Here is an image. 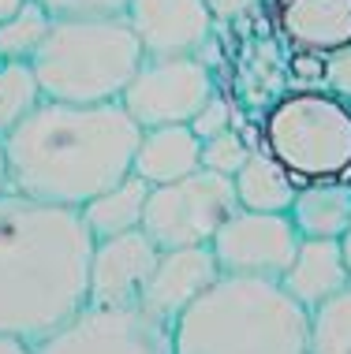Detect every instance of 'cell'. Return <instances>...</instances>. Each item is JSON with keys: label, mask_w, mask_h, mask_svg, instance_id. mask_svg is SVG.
<instances>
[{"label": "cell", "mask_w": 351, "mask_h": 354, "mask_svg": "<svg viewBox=\"0 0 351 354\" xmlns=\"http://www.w3.org/2000/svg\"><path fill=\"white\" fill-rule=\"evenodd\" d=\"M240 209L235 183L210 168H198L176 183L150 187L142 232L157 243V250L179 246H210L221 224Z\"/></svg>", "instance_id": "obj_6"}, {"label": "cell", "mask_w": 351, "mask_h": 354, "mask_svg": "<svg viewBox=\"0 0 351 354\" xmlns=\"http://www.w3.org/2000/svg\"><path fill=\"white\" fill-rule=\"evenodd\" d=\"M310 354H351V283L310 313Z\"/></svg>", "instance_id": "obj_21"}, {"label": "cell", "mask_w": 351, "mask_h": 354, "mask_svg": "<svg viewBox=\"0 0 351 354\" xmlns=\"http://www.w3.org/2000/svg\"><path fill=\"white\" fill-rule=\"evenodd\" d=\"M53 23L56 19L37 0H26L15 15H8L0 23V64H34Z\"/></svg>", "instance_id": "obj_19"}, {"label": "cell", "mask_w": 351, "mask_h": 354, "mask_svg": "<svg viewBox=\"0 0 351 354\" xmlns=\"http://www.w3.org/2000/svg\"><path fill=\"white\" fill-rule=\"evenodd\" d=\"M221 276L224 272H221V265H217L210 246L161 250L157 269H154L146 291H142V299H138V310L172 328L179 321V313H183L195 299H202Z\"/></svg>", "instance_id": "obj_12"}, {"label": "cell", "mask_w": 351, "mask_h": 354, "mask_svg": "<svg viewBox=\"0 0 351 354\" xmlns=\"http://www.w3.org/2000/svg\"><path fill=\"white\" fill-rule=\"evenodd\" d=\"M265 0H206V8H210V15L217 23H235V19H246L254 15Z\"/></svg>", "instance_id": "obj_26"}, {"label": "cell", "mask_w": 351, "mask_h": 354, "mask_svg": "<svg viewBox=\"0 0 351 354\" xmlns=\"http://www.w3.org/2000/svg\"><path fill=\"white\" fill-rule=\"evenodd\" d=\"M157 243L142 227L109 239H93L90 254V306H138L150 276L157 269Z\"/></svg>", "instance_id": "obj_10"}, {"label": "cell", "mask_w": 351, "mask_h": 354, "mask_svg": "<svg viewBox=\"0 0 351 354\" xmlns=\"http://www.w3.org/2000/svg\"><path fill=\"white\" fill-rule=\"evenodd\" d=\"M146 198H150V183H142L138 176H127L116 187H109L98 198H90L79 213L87 220L93 239H109V235H123V232L142 227Z\"/></svg>", "instance_id": "obj_18"}, {"label": "cell", "mask_w": 351, "mask_h": 354, "mask_svg": "<svg viewBox=\"0 0 351 354\" xmlns=\"http://www.w3.org/2000/svg\"><path fill=\"white\" fill-rule=\"evenodd\" d=\"M340 246H344V261H348V269H351V227L344 232V239H340Z\"/></svg>", "instance_id": "obj_30"}, {"label": "cell", "mask_w": 351, "mask_h": 354, "mask_svg": "<svg viewBox=\"0 0 351 354\" xmlns=\"http://www.w3.org/2000/svg\"><path fill=\"white\" fill-rule=\"evenodd\" d=\"M348 283H351V269L344 261L340 239H303L288 272L280 276V287L310 313L318 306H325L329 299H336Z\"/></svg>", "instance_id": "obj_14"}, {"label": "cell", "mask_w": 351, "mask_h": 354, "mask_svg": "<svg viewBox=\"0 0 351 354\" xmlns=\"http://www.w3.org/2000/svg\"><path fill=\"white\" fill-rule=\"evenodd\" d=\"M93 235L79 209L0 198V336L42 343L87 306Z\"/></svg>", "instance_id": "obj_1"}, {"label": "cell", "mask_w": 351, "mask_h": 354, "mask_svg": "<svg viewBox=\"0 0 351 354\" xmlns=\"http://www.w3.org/2000/svg\"><path fill=\"white\" fill-rule=\"evenodd\" d=\"M232 183L240 209H251V213H291L299 190V179L262 146L246 157V165L232 176Z\"/></svg>", "instance_id": "obj_17"}, {"label": "cell", "mask_w": 351, "mask_h": 354, "mask_svg": "<svg viewBox=\"0 0 351 354\" xmlns=\"http://www.w3.org/2000/svg\"><path fill=\"white\" fill-rule=\"evenodd\" d=\"M146 60L127 15L116 19H56L34 75L45 101L64 104H109L120 101L138 64Z\"/></svg>", "instance_id": "obj_4"}, {"label": "cell", "mask_w": 351, "mask_h": 354, "mask_svg": "<svg viewBox=\"0 0 351 354\" xmlns=\"http://www.w3.org/2000/svg\"><path fill=\"white\" fill-rule=\"evenodd\" d=\"M258 146L299 183L351 176V104L325 86L280 93L258 123Z\"/></svg>", "instance_id": "obj_5"}, {"label": "cell", "mask_w": 351, "mask_h": 354, "mask_svg": "<svg viewBox=\"0 0 351 354\" xmlns=\"http://www.w3.org/2000/svg\"><path fill=\"white\" fill-rule=\"evenodd\" d=\"M172 354H310V310L280 280L221 276L172 324Z\"/></svg>", "instance_id": "obj_3"}, {"label": "cell", "mask_w": 351, "mask_h": 354, "mask_svg": "<svg viewBox=\"0 0 351 354\" xmlns=\"http://www.w3.org/2000/svg\"><path fill=\"white\" fill-rule=\"evenodd\" d=\"M277 30L296 53L329 56L351 45V0H269Z\"/></svg>", "instance_id": "obj_13"}, {"label": "cell", "mask_w": 351, "mask_h": 354, "mask_svg": "<svg viewBox=\"0 0 351 354\" xmlns=\"http://www.w3.org/2000/svg\"><path fill=\"white\" fill-rule=\"evenodd\" d=\"M53 19H116L127 15L131 0H37Z\"/></svg>", "instance_id": "obj_23"}, {"label": "cell", "mask_w": 351, "mask_h": 354, "mask_svg": "<svg viewBox=\"0 0 351 354\" xmlns=\"http://www.w3.org/2000/svg\"><path fill=\"white\" fill-rule=\"evenodd\" d=\"M23 4H26V0H0V23H4L8 15H15Z\"/></svg>", "instance_id": "obj_29"}, {"label": "cell", "mask_w": 351, "mask_h": 354, "mask_svg": "<svg viewBox=\"0 0 351 354\" xmlns=\"http://www.w3.org/2000/svg\"><path fill=\"white\" fill-rule=\"evenodd\" d=\"M265 4H269V0H265Z\"/></svg>", "instance_id": "obj_32"}, {"label": "cell", "mask_w": 351, "mask_h": 354, "mask_svg": "<svg viewBox=\"0 0 351 354\" xmlns=\"http://www.w3.org/2000/svg\"><path fill=\"white\" fill-rule=\"evenodd\" d=\"M303 243L296 220L288 213H251L235 209L213 235L210 250L224 276H258L280 280Z\"/></svg>", "instance_id": "obj_9"}, {"label": "cell", "mask_w": 351, "mask_h": 354, "mask_svg": "<svg viewBox=\"0 0 351 354\" xmlns=\"http://www.w3.org/2000/svg\"><path fill=\"white\" fill-rule=\"evenodd\" d=\"M0 354H34V347L15 336H0Z\"/></svg>", "instance_id": "obj_28"}, {"label": "cell", "mask_w": 351, "mask_h": 354, "mask_svg": "<svg viewBox=\"0 0 351 354\" xmlns=\"http://www.w3.org/2000/svg\"><path fill=\"white\" fill-rule=\"evenodd\" d=\"M228 127H235V120H232V104L224 101L221 93H213V97L206 101V109L191 120V131L202 142L213 138V135H221V131H228Z\"/></svg>", "instance_id": "obj_25"}, {"label": "cell", "mask_w": 351, "mask_h": 354, "mask_svg": "<svg viewBox=\"0 0 351 354\" xmlns=\"http://www.w3.org/2000/svg\"><path fill=\"white\" fill-rule=\"evenodd\" d=\"M213 93L217 82L206 56H146L123 90L120 104L146 131L168 127V123H191Z\"/></svg>", "instance_id": "obj_7"}, {"label": "cell", "mask_w": 351, "mask_h": 354, "mask_svg": "<svg viewBox=\"0 0 351 354\" xmlns=\"http://www.w3.org/2000/svg\"><path fill=\"white\" fill-rule=\"evenodd\" d=\"M321 60H325V68H321V86L351 104V45L321 56Z\"/></svg>", "instance_id": "obj_24"}, {"label": "cell", "mask_w": 351, "mask_h": 354, "mask_svg": "<svg viewBox=\"0 0 351 354\" xmlns=\"http://www.w3.org/2000/svg\"><path fill=\"white\" fill-rule=\"evenodd\" d=\"M288 216L296 220L303 239H344L351 227V183L348 179L299 183Z\"/></svg>", "instance_id": "obj_16"}, {"label": "cell", "mask_w": 351, "mask_h": 354, "mask_svg": "<svg viewBox=\"0 0 351 354\" xmlns=\"http://www.w3.org/2000/svg\"><path fill=\"white\" fill-rule=\"evenodd\" d=\"M34 354H172V328L138 306H82Z\"/></svg>", "instance_id": "obj_8"}, {"label": "cell", "mask_w": 351, "mask_h": 354, "mask_svg": "<svg viewBox=\"0 0 351 354\" xmlns=\"http://www.w3.org/2000/svg\"><path fill=\"white\" fill-rule=\"evenodd\" d=\"M127 23L146 56H202L217 19L206 0H131Z\"/></svg>", "instance_id": "obj_11"}, {"label": "cell", "mask_w": 351, "mask_h": 354, "mask_svg": "<svg viewBox=\"0 0 351 354\" xmlns=\"http://www.w3.org/2000/svg\"><path fill=\"white\" fill-rule=\"evenodd\" d=\"M138 138L142 127L120 101H42V109L4 138L12 194L82 209L101 190L131 176Z\"/></svg>", "instance_id": "obj_2"}, {"label": "cell", "mask_w": 351, "mask_h": 354, "mask_svg": "<svg viewBox=\"0 0 351 354\" xmlns=\"http://www.w3.org/2000/svg\"><path fill=\"white\" fill-rule=\"evenodd\" d=\"M202 168V138L191 131V123H168V127H146L138 138L131 176L142 183L161 187L191 176Z\"/></svg>", "instance_id": "obj_15"}, {"label": "cell", "mask_w": 351, "mask_h": 354, "mask_svg": "<svg viewBox=\"0 0 351 354\" xmlns=\"http://www.w3.org/2000/svg\"><path fill=\"white\" fill-rule=\"evenodd\" d=\"M348 183H351V176H348Z\"/></svg>", "instance_id": "obj_31"}, {"label": "cell", "mask_w": 351, "mask_h": 354, "mask_svg": "<svg viewBox=\"0 0 351 354\" xmlns=\"http://www.w3.org/2000/svg\"><path fill=\"white\" fill-rule=\"evenodd\" d=\"M45 93L34 64H0V142L42 109Z\"/></svg>", "instance_id": "obj_20"}, {"label": "cell", "mask_w": 351, "mask_h": 354, "mask_svg": "<svg viewBox=\"0 0 351 354\" xmlns=\"http://www.w3.org/2000/svg\"><path fill=\"white\" fill-rule=\"evenodd\" d=\"M12 194V165H8V149L0 142V198Z\"/></svg>", "instance_id": "obj_27"}, {"label": "cell", "mask_w": 351, "mask_h": 354, "mask_svg": "<svg viewBox=\"0 0 351 354\" xmlns=\"http://www.w3.org/2000/svg\"><path fill=\"white\" fill-rule=\"evenodd\" d=\"M258 149V146H251L246 142V135L240 127H228V131H221V135H213V138H206L202 142V168H210L217 171V176H235L243 165H246V157Z\"/></svg>", "instance_id": "obj_22"}]
</instances>
